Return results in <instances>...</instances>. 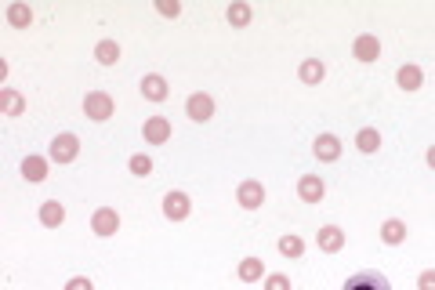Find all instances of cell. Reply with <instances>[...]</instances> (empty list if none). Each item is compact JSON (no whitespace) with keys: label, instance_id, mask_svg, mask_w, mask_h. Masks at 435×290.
I'll list each match as a JSON object with an SVG mask.
<instances>
[{"label":"cell","instance_id":"cell-19","mask_svg":"<svg viewBox=\"0 0 435 290\" xmlns=\"http://www.w3.org/2000/svg\"><path fill=\"white\" fill-rule=\"evenodd\" d=\"M0 105H4V117H22V109H26L22 94L15 91V87H4V91H0Z\"/></svg>","mask_w":435,"mask_h":290},{"label":"cell","instance_id":"cell-30","mask_svg":"<svg viewBox=\"0 0 435 290\" xmlns=\"http://www.w3.org/2000/svg\"><path fill=\"white\" fill-rule=\"evenodd\" d=\"M66 290H94V283H91L87 276H73V280L66 283Z\"/></svg>","mask_w":435,"mask_h":290},{"label":"cell","instance_id":"cell-22","mask_svg":"<svg viewBox=\"0 0 435 290\" xmlns=\"http://www.w3.org/2000/svg\"><path fill=\"white\" fill-rule=\"evenodd\" d=\"M356 145H359V153H377L381 149V135H377V127H363V131L356 135Z\"/></svg>","mask_w":435,"mask_h":290},{"label":"cell","instance_id":"cell-21","mask_svg":"<svg viewBox=\"0 0 435 290\" xmlns=\"http://www.w3.org/2000/svg\"><path fill=\"white\" fill-rule=\"evenodd\" d=\"M94 58H99L102 66H117V62H120V44H117V40H99V47H94Z\"/></svg>","mask_w":435,"mask_h":290},{"label":"cell","instance_id":"cell-29","mask_svg":"<svg viewBox=\"0 0 435 290\" xmlns=\"http://www.w3.org/2000/svg\"><path fill=\"white\" fill-rule=\"evenodd\" d=\"M417 290H435V268H425L421 280H417Z\"/></svg>","mask_w":435,"mask_h":290},{"label":"cell","instance_id":"cell-27","mask_svg":"<svg viewBox=\"0 0 435 290\" xmlns=\"http://www.w3.org/2000/svg\"><path fill=\"white\" fill-rule=\"evenodd\" d=\"M156 11L164 15V19H178V15H182V4H178V0H174V4H171V0H160Z\"/></svg>","mask_w":435,"mask_h":290},{"label":"cell","instance_id":"cell-23","mask_svg":"<svg viewBox=\"0 0 435 290\" xmlns=\"http://www.w3.org/2000/svg\"><path fill=\"white\" fill-rule=\"evenodd\" d=\"M225 19H229L236 29H244V26H250L254 11H250V4H229V11H225Z\"/></svg>","mask_w":435,"mask_h":290},{"label":"cell","instance_id":"cell-25","mask_svg":"<svg viewBox=\"0 0 435 290\" xmlns=\"http://www.w3.org/2000/svg\"><path fill=\"white\" fill-rule=\"evenodd\" d=\"M127 167H131V174H138V178H149L153 174V160L145 153H135L131 160H127Z\"/></svg>","mask_w":435,"mask_h":290},{"label":"cell","instance_id":"cell-1","mask_svg":"<svg viewBox=\"0 0 435 290\" xmlns=\"http://www.w3.org/2000/svg\"><path fill=\"white\" fill-rule=\"evenodd\" d=\"M76 153H80V138H76L73 131H62V135L51 142V160H55V164H73Z\"/></svg>","mask_w":435,"mask_h":290},{"label":"cell","instance_id":"cell-26","mask_svg":"<svg viewBox=\"0 0 435 290\" xmlns=\"http://www.w3.org/2000/svg\"><path fill=\"white\" fill-rule=\"evenodd\" d=\"M280 254L283 257H301L305 254V239L301 236H283L280 239Z\"/></svg>","mask_w":435,"mask_h":290},{"label":"cell","instance_id":"cell-10","mask_svg":"<svg viewBox=\"0 0 435 290\" xmlns=\"http://www.w3.org/2000/svg\"><path fill=\"white\" fill-rule=\"evenodd\" d=\"M312 153H316V160H323V164H334V160L341 156V138L337 135H319Z\"/></svg>","mask_w":435,"mask_h":290},{"label":"cell","instance_id":"cell-24","mask_svg":"<svg viewBox=\"0 0 435 290\" xmlns=\"http://www.w3.org/2000/svg\"><path fill=\"white\" fill-rule=\"evenodd\" d=\"M8 22L15 29H29V22H33V11H29V4H11L8 8Z\"/></svg>","mask_w":435,"mask_h":290},{"label":"cell","instance_id":"cell-17","mask_svg":"<svg viewBox=\"0 0 435 290\" xmlns=\"http://www.w3.org/2000/svg\"><path fill=\"white\" fill-rule=\"evenodd\" d=\"M395 80H399L402 91H417V87L425 84V73H421V66H399Z\"/></svg>","mask_w":435,"mask_h":290},{"label":"cell","instance_id":"cell-14","mask_svg":"<svg viewBox=\"0 0 435 290\" xmlns=\"http://www.w3.org/2000/svg\"><path fill=\"white\" fill-rule=\"evenodd\" d=\"M381 239H384V244H389V247H399L402 239H407V221H399V218H389V221L381 225Z\"/></svg>","mask_w":435,"mask_h":290},{"label":"cell","instance_id":"cell-8","mask_svg":"<svg viewBox=\"0 0 435 290\" xmlns=\"http://www.w3.org/2000/svg\"><path fill=\"white\" fill-rule=\"evenodd\" d=\"M142 135H145V142H149V145H164L171 138V120L167 117H149V120L142 123Z\"/></svg>","mask_w":435,"mask_h":290},{"label":"cell","instance_id":"cell-13","mask_svg":"<svg viewBox=\"0 0 435 290\" xmlns=\"http://www.w3.org/2000/svg\"><path fill=\"white\" fill-rule=\"evenodd\" d=\"M142 94H145L149 102H164V99H167V80L160 76V73L142 76Z\"/></svg>","mask_w":435,"mask_h":290},{"label":"cell","instance_id":"cell-4","mask_svg":"<svg viewBox=\"0 0 435 290\" xmlns=\"http://www.w3.org/2000/svg\"><path fill=\"white\" fill-rule=\"evenodd\" d=\"M112 109H117V105H112V99H109V94L105 91H87V99H84V112H87V117L91 120H109L112 117Z\"/></svg>","mask_w":435,"mask_h":290},{"label":"cell","instance_id":"cell-12","mask_svg":"<svg viewBox=\"0 0 435 290\" xmlns=\"http://www.w3.org/2000/svg\"><path fill=\"white\" fill-rule=\"evenodd\" d=\"M352 55H356L359 62H374L381 55V40L374 33H363V37H356V44H352Z\"/></svg>","mask_w":435,"mask_h":290},{"label":"cell","instance_id":"cell-3","mask_svg":"<svg viewBox=\"0 0 435 290\" xmlns=\"http://www.w3.org/2000/svg\"><path fill=\"white\" fill-rule=\"evenodd\" d=\"M91 232H94V236H112V232H120V214H117V207H99V211L91 214Z\"/></svg>","mask_w":435,"mask_h":290},{"label":"cell","instance_id":"cell-20","mask_svg":"<svg viewBox=\"0 0 435 290\" xmlns=\"http://www.w3.org/2000/svg\"><path fill=\"white\" fill-rule=\"evenodd\" d=\"M262 276H265L262 257H244V262H239V280H244V283H257Z\"/></svg>","mask_w":435,"mask_h":290},{"label":"cell","instance_id":"cell-15","mask_svg":"<svg viewBox=\"0 0 435 290\" xmlns=\"http://www.w3.org/2000/svg\"><path fill=\"white\" fill-rule=\"evenodd\" d=\"M40 221L47 225V229H55V225L66 221V207H62L58 200H44L40 203Z\"/></svg>","mask_w":435,"mask_h":290},{"label":"cell","instance_id":"cell-9","mask_svg":"<svg viewBox=\"0 0 435 290\" xmlns=\"http://www.w3.org/2000/svg\"><path fill=\"white\" fill-rule=\"evenodd\" d=\"M189 211H192V203H189L185 192H167V196H164V214L171 221H185Z\"/></svg>","mask_w":435,"mask_h":290},{"label":"cell","instance_id":"cell-11","mask_svg":"<svg viewBox=\"0 0 435 290\" xmlns=\"http://www.w3.org/2000/svg\"><path fill=\"white\" fill-rule=\"evenodd\" d=\"M316 244H319V250L337 254V250L345 247V232L337 229V225H323V229H319V236H316Z\"/></svg>","mask_w":435,"mask_h":290},{"label":"cell","instance_id":"cell-7","mask_svg":"<svg viewBox=\"0 0 435 290\" xmlns=\"http://www.w3.org/2000/svg\"><path fill=\"white\" fill-rule=\"evenodd\" d=\"M298 196L305 203H319L327 196V182L319 178V174H301V182H298Z\"/></svg>","mask_w":435,"mask_h":290},{"label":"cell","instance_id":"cell-31","mask_svg":"<svg viewBox=\"0 0 435 290\" xmlns=\"http://www.w3.org/2000/svg\"><path fill=\"white\" fill-rule=\"evenodd\" d=\"M425 160H428V167H435V145L428 149V156H425Z\"/></svg>","mask_w":435,"mask_h":290},{"label":"cell","instance_id":"cell-2","mask_svg":"<svg viewBox=\"0 0 435 290\" xmlns=\"http://www.w3.org/2000/svg\"><path fill=\"white\" fill-rule=\"evenodd\" d=\"M236 203L244 207V211H257V207L265 203V185H262V182H254V178L239 182V189H236Z\"/></svg>","mask_w":435,"mask_h":290},{"label":"cell","instance_id":"cell-6","mask_svg":"<svg viewBox=\"0 0 435 290\" xmlns=\"http://www.w3.org/2000/svg\"><path fill=\"white\" fill-rule=\"evenodd\" d=\"M345 290H392V283L384 272H356V276L345 283Z\"/></svg>","mask_w":435,"mask_h":290},{"label":"cell","instance_id":"cell-28","mask_svg":"<svg viewBox=\"0 0 435 290\" xmlns=\"http://www.w3.org/2000/svg\"><path fill=\"white\" fill-rule=\"evenodd\" d=\"M265 290H290V280L283 276V272H276V276H265Z\"/></svg>","mask_w":435,"mask_h":290},{"label":"cell","instance_id":"cell-5","mask_svg":"<svg viewBox=\"0 0 435 290\" xmlns=\"http://www.w3.org/2000/svg\"><path fill=\"white\" fill-rule=\"evenodd\" d=\"M185 112H189V120H196V123H207V120L214 117V99H211V94H203V91L189 94V102H185Z\"/></svg>","mask_w":435,"mask_h":290},{"label":"cell","instance_id":"cell-18","mask_svg":"<svg viewBox=\"0 0 435 290\" xmlns=\"http://www.w3.org/2000/svg\"><path fill=\"white\" fill-rule=\"evenodd\" d=\"M298 76L305 80V84H319V80L327 76V66H323L319 58H305V62H301V69H298Z\"/></svg>","mask_w":435,"mask_h":290},{"label":"cell","instance_id":"cell-16","mask_svg":"<svg viewBox=\"0 0 435 290\" xmlns=\"http://www.w3.org/2000/svg\"><path fill=\"white\" fill-rule=\"evenodd\" d=\"M22 178L26 182H44L47 178V160L44 156H26L22 160Z\"/></svg>","mask_w":435,"mask_h":290}]
</instances>
